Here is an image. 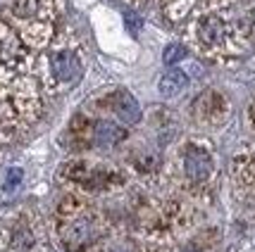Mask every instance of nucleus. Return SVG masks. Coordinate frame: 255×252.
<instances>
[{"mask_svg":"<svg viewBox=\"0 0 255 252\" xmlns=\"http://www.w3.org/2000/svg\"><path fill=\"white\" fill-rule=\"evenodd\" d=\"M31 53L19 33L0 19V145L29 131L43 107Z\"/></svg>","mask_w":255,"mask_h":252,"instance_id":"obj_1","label":"nucleus"},{"mask_svg":"<svg viewBox=\"0 0 255 252\" xmlns=\"http://www.w3.org/2000/svg\"><path fill=\"white\" fill-rule=\"evenodd\" d=\"M112 112L124 121V124H138L141 121V105H138V100L133 98L129 90H117V93H112Z\"/></svg>","mask_w":255,"mask_h":252,"instance_id":"obj_10","label":"nucleus"},{"mask_svg":"<svg viewBox=\"0 0 255 252\" xmlns=\"http://www.w3.org/2000/svg\"><path fill=\"white\" fill-rule=\"evenodd\" d=\"M60 176L81 190H103L122 181L117 169H110L105 165H91V162H69Z\"/></svg>","mask_w":255,"mask_h":252,"instance_id":"obj_7","label":"nucleus"},{"mask_svg":"<svg viewBox=\"0 0 255 252\" xmlns=\"http://www.w3.org/2000/svg\"><path fill=\"white\" fill-rule=\"evenodd\" d=\"M186 84H189V77L181 69H169L165 77L160 79V93L162 95H177L186 88Z\"/></svg>","mask_w":255,"mask_h":252,"instance_id":"obj_12","label":"nucleus"},{"mask_svg":"<svg viewBox=\"0 0 255 252\" xmlns=\"http://www.w3.org/2000/svg\"><path fill=\"white\" fill-rule=\"evenodd\" d=\"M84 69V60L74 45L60 43L55 45L48 57H45V69H43V84L48 90H62V88L72 86L79 81Z\"/></svg>","mask_w":255,"mask_h":252,"instance_id":"obj_6","label":"nucleus"},{"mask_svg":"<svg viewBox=\"0 0 255 252\" xmlns=\"http://www.w3.org/2000/svg\"><path fill=\"white\" fill-rule=\"evenodd\" d=\"M124 138H127V131H124L122 126L112 124V121H96V124L91 126V141L96 143V145L108 148V145L122 143Z\"/></svg>","mask_w":255,"mask_h":252,"instance_id":"obj_11","label":"nucleus"},{"mask_svg":"<svg viewBox=\"0 0 255 252\" xmlns=\"http://www.w3.org/2000/svg\"><path fill=\"white\" fill-rule=\"evenodd\" d=\"M22 181V171L19 169H10V174H7V181H5V190H12V188L17 186Z\"/></svg>","mask_w":255,"mask_h":252,"instance_id":"obj_14","label":"nucleus"},{"mask_svg":"<svg viewBox=\"0 0 255 252\" xmlns=\"http://www.w3.org/2000/svg\"><path fill=\"white\" fill-rule=\"evenodd\" d=\"M186 57V48L179 43H172L165 48V55H162V60H165V65H177V62H181Z\"/></svg>","mask_w":255,"mask_h":252,"instance_id":"obj_13","label":"nucleus"},{"mask_svg":"<svg viewBox=\"0 0 255 252\" xmlns=\"http://www.w3.org/2000/svg\"><path fill=\"white\" fill-rule=\"evenodd\" d=\"M193 114L200 124H222L229 114V102L224 100V95H220L217 90H205L196 102H193Z\"/></svg>","mask_w":255,"mask_h":252,"instance_id":"obj_9","label":"nucleus"},{"mask_svg":"<svg viewBox=\"0 0 255 252\" xmlns=\"http://www.w3.org/2000/svg\"><path fill=\"white\" fill-rule=\"evenodd\" d=\"M212 155L205 145L189 143L184 150V174L191 183H205L212 174Z\"/></svg>","mask_w":255,"mask_h":252,"instance_id":"obj_8","label":"nucleus"},{"mask_svg":"<svg viewBox=\"0 0 255 252\" xmlns=\"http://www.w3.org/2000/svg\"><path fill=\"white\" fill-rule=\"evenodd\" d=\"M251 119H253V124H255V102H253V107H251Z\"/></svg>","mask_w":255,"mask_h":252,"instance_id":"obj_15","label":"nucleus"},{"mask_svg":"<svg viewBox=\"0 0 255 252\" xmlns=\"http://www.w3.org/2000/svg\"><path fill=\"white\" fill-rule=\"evenodd\" d=\"M222 7L224 5H210V10L198 12L189 26V41L193 48L212 60L244 53L255 36V12L232 19Z\"/></svg>","mask_w":255,"mask_h":252,"instance_id":"obj_2","label":"nucleus"},{"mask_svg":"<svg viewBox=\"0 0 255 252\" xmlns=\"http://www.w3.org/2000/svg\"><path fill=\"white\" fill-rule=\"evenodd\" d=\"M0 252H45L41 221L29 209H17L0 224Z\"/></svg>","mask_w":255,"mask_h":252,"instance_id":"obj_5","label":"nucleus"},{"mask_svg":"<svg viewBox=\"0 0 255 252\" xmlns=\"http://www.w3.org/2000/svg\"><path fill=\"white\" fill-rule=\"evenodd\" d=\"M55 238L67 252L96 250L105 238V221L86 200L65 197L55 209Z\"/></svg>","mask_w":255,"mask_h":252,"instance_id":"obj_3","label":"nucleus"},{"mask_svg":"<svg viewBox=\"0 0 255 252\" xmlns=\"http://www.w3.org/2000/svg\"><path fill=\"white\" fill-rule=\"evenodd\" d=\"M62 0H7L10 26L29 50H45L55 38Z\"/></svg>","mask_w":255,"mask_h":252,"instance_id":"obj_4","label":"nucleus"}]
</instances>
